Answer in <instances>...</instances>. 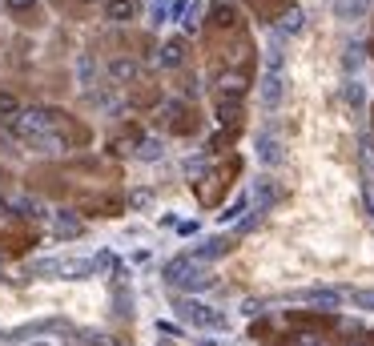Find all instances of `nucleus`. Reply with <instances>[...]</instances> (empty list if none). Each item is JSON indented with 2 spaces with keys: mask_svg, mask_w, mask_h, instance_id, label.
Wrapping results in <instances>:
<instances>
[{
  "mask_svg": "<svg viewBox=\"0 0 374 346\" xmlns=\"http://www.w3.org/2000/svg\"><path fill=\"white\" fill-rule=\"evenodd\" d=\"M161 278L173 286V290H210L213 286V274L206 270L201 262H194L189 254H181V258H169V262L161 266Z\"/></svg>",
  "mask_w": 374,
  "mask_h": 346,
  "instance_id": "f257e3e1",
  "label": "nucleus"
},
{
  "mask_svg": "<svg viewBox=\"0 0 374 346\" xmlns=\"http://www.w3.org/2000/svg\"><path fill=\"white\" fill-rule=\"evenodd\" d=\"M173 310H178L181 322H189V326H201V330H226V314L206 306V302H197V298H173Z\"/></svg>",
  "mask_w": 374,
  "mask_h": 346,
  "instance_id": "f03ea898",
  "label": "nucleus"
},
{
  "mask_svg": "<svg viewBox=\"0 0 374 346\" xmlns=\"http://www.w3.org/2000/svg\"><path fill=\"white\" fill-rule=\"evenodd\" d=\"M97 270V258H36L29 266V274L45 278V274H57V278H85Z\"/></svg>",
  "mask_w": 374,
  "mask_h": 346,
  "instance_id": "7ed1b4c3",
  "label": "nucleus"
},
{
  "mask_svg": "<svg viewBox=\"0 0 374 346\" xmlns=\"http://www.w3.org/2000/svg\"><path fill=\"white\" fill-rule=\"evenodd\" d=\"M13 129H17L24 141H36V137L52 133V113L49 109H20V117L13 121Z\"/></svg>",
  "mask_w": 374,
  "mask_h": 346,
  "instance_id": "20e7f679",
  "label": "nucleus"
},
{
  "mask_svg": "<svg viewBox=\"0 0 374 346\" xmlns=\"http://www.w3.org/2000/svg\"><path fill=\"white\" fill-rule=\"evenodd\" d=\"M254 153H258V161L266 169H278V165L286 161V149H282V137L278 133H258V141H254Z\"/></svg>",
  "mask_w": 374,
  "mask_h": 346,
  "instance_id": "39448f33",
  "label": "nucleus"
},
{
  "mask_svg": "<svg viewBox=\"0 0 374 346\" xmlns=\"http://www.w3.org/2000/svg\"><path fill=\"white\" fill-rule=\"evenodd\" d=\"M258 93H261V105H266V109H278L282 97H286V73H282V69H266Z\"/></svg>",
  "mask_w": 374,
  "mask_h": 346,
  "instance_id": "423d86ee",
  "label": "nucleus"
},
{
  "mask_svg": "<svg viewBox=\"0 0 374 346\" xmlns=\"http://www.w3.org/2000/svg\"><path fill=\"white\" fill-rule=\"evenodd\" d=\"M254 198H258V214H266V210H274L278 201H282V185L261 173L258 182H254Z\"/></svg>",
  "mask_w": 374,
  "mask_h": 346,
  "instance_id": "0eeeda50",
  "label": "nucleus"
},
{
  "mask_svg": "<svg viewBox=\"0 0 374 346\" xmlns=\"http://www.w3.org/2000/svg\"><path fill=\"white\" fill-rule=\"evenodd\" d=\"M52 233L57 238H81V230H85V222L73 210H52Z\"/></svg>",
  "mask_w": 374,
  "mask_h": 346,
  "instance_id": "6e6552de",
  "label": "nucleus"
},
{
  "mask_svg": "<svg viewBox=\"0 0 374 346\" xmlns=\"http://www.w3.org/2000/svg\"><path fill=\"white\" fill-rule=\"evenodd\" d=\"M229 238H206V242H201V246H194L189 250V258H194V262H213V258H222V254H229Z\"/></svg>",
  "mask_w": 374,
  "mask_h": 346,
  "instance_id": "1a4fd4ad",
  "label": "nucleus"
},
{
  "mask_svg": "<svg viewBox=\"0 0 374 346\" xmlns=\"http://www.w3.org/2000/svg\"><path fill=\"white\" fill-rule=\"evenodd\" d=\"M298 302H310V306H326V310H338L342 306V290H326V286H318V290H302V294H294Z\"/></svg>",
  "mask_w": 374,
  "mask_h": 346,
  "instance_id": "9d476101",
  "label": "nucleus"
},
{
  "mask_svg": "<svg viewBox=\"0 0 374 346\" xmlns=\"http://www.w3.org/2000/svg\"><path fill=\"white\" fill-rule=\"evenodd\" d=\"M157 65L161 69H181L185 65V41H178V36L165 41L161 49H157Z\"/></svg>",
  "mask_w": 374,
  "mask_h": 346,
  "instance_id": "9b49d317",
  "label": "nucleus"
},
{
  "mask_svg": "<svg viewBox=\"0 0 374 346\" xmlns=\"http://www.w3.org/2000/svg\"><path fill=\"white\" fill-rule=\"evenodd\" d=\"M133 17H137V0H105V20L129 24Z\"/></svg>",
  "mask_w": 374,
  "mask_h": 346,
  "instance_id": "f8f14e48",
  "label": "nucleus"
},
{
  "mask_svg": "<svg viewBox=\"0 0 374 346\" xmlns=\"http://www.w3.org/2000/svg\"><path fill=\"white\" fill-rule=\"evenodd\" d=\"M217 93H222L226 101H238L245 93V73H233V69L222 73V77H217Z\"/></svg>",
  "mask_w": 374,
  "mask_h": 346,
  "instance_id": "ddd939ff",
  "label": "nucleus"
},
{
  "mask_svg": "<svg viewBox=\"0 0 374 346\" xmlns=\"http://www.w3.org/2000/svg\"><path fill=\"white\" fill-rule=\"evenodd\" d=\"M371 13V0H334V17L338 20H362Z\"/></svg>",
  "mask_w": 374,
  "mask_h": 346,
  "instance_id": "4468645a",
  "label": "nucleus"
},
{
  "mask_svg": "<svg viewBox=\"0 0 374 346\" xmlns=\"http://www.w3.org/2000/svg\"><path fill=\"white\" fill-rule=\"evenodd\" d=\"M109 77H113L117 85H129L133 77H137V61H133V57H117L113 65H109Z\"/></svg>",
  "mask_w": 374,
  "mask_h": 346,
  "instance_id": "2eb2a0df",
  "label": "nucleus"
},
{
  "mask_svg": "<svg viewBox=\"0 0 374 346\" xmlns=\"http://www.w3.org/2000/svg\"><path fill=\"white\" fill-rule=\"evenodd\" d=\"M137 157H141V161H161V157H165V141H161V137H141Z\"/></svg>",
  "mask_w": 374,
  "mask_h": 346,
  "instance_id": "dca6fc26",
  "label": "nucleus"
},
{
  "mask_svg": "<svg viewBox=\"0 0 374 346\" xmlns=\"http://www.w3.org/2000/svg\"><path fill=\"white\" fill-rule=\"evenodd\" d=\"M13 210H20V217H45V201L41 198H13Z\"/></svg>",
  "mask_w": 374,
  "mask_h": 346,
  "instance_id": "f3484780",
  "label": "nucleus"
},
{
  "mask_svg": "<svg viewBox=\"0 0 374 346\" xmlns=\"http://www.w3.org/2000/svg\"><path fill=\"white\" fill-rule=\"evenodd\" d=\"M362 61H366V49H362V45H346V49H342V69H346V73H358Z\"/></svg>",
  "mask_w": 374,
  "mask_h": 346,
  "instance_id": "a211bd4d",
  "label": "nucleus"
},
{
  "mask_svg": "<svg viewBox=\"0 0 374 346\" xmlns=\"http://www.w3.org/2000/svg\"><path fill=\"white\" fill-rule=\"evenodd\" d=\"M342 97H346V105H350V109H362V105H366V89L350 77V81L342 85Z\"/></svg>",
  "mask_w": 374,
  "mask_h": 346,
  "instance_id": "6ab92c4d",
  "label": "nucleus"
},
{
  "mask_svg": "<svg viewBox=\"0 0 374 346\" xmlns=\"http://www.w3.org/2000/svg\"><path fill=\"white\" fill-rule=\"evenodd\" d=\"M245 206H250V198H245V194H242V198H233V201H229L226 210L217 214V217H222V226H233V222H238V217L245 214Z\"/></svg>",
  "mask_w": 374,
  "mask_h": 346,
  "instance_id": "aec40b11",
  "label": "nucleus"
},
{
  "mask_svg": "<svg viewBox=\"0 0 374 346\" xmlns=\"http://www.w3.org/2000/svg\"><path fill=\"white\" fill-rule=\"evenodd\" d=\"M302 29H306V17H302V8H294V13L282 17V33L278 36H294V33H302Z\"/></svg>",
  "mask_w": 374,
  "mask_h": 346,
  "instance_id": "412c9836",
  "label": "nucleus"
},
{
  "mask_svg": "<svg viewBox=\"0 0 374 346\" xmlns=\"http://www.w3.org/2000/svg\"><path fill=\"white\" fill-rule=\"evenodd\" d=\"M0 117H4L8 125H13V121L20 117V101L13 97V93H0Z\"/></svg>",
  "mask_w": 374,
  "mask_h": 346,
  "instance_id": "4be33fe9",
  "label": "nucleus"
},
{
  "mask_svg": "<svg viewBox=\"0 0 374 346\" xmlns=\"http://www.w3.org/2000/svg\"><path fill=\"white\" fill-rule=\"evenodd\" d=\"M93 77H97V65H93V57H77V81L89 89V85H93Z\"/></svg>",
  "mask_w": 374,
  "mask_h": 346,
  "instance_id": "5701e85b",
  "label": "nucleus"
},
{
  "mask_svg": "<svg viewBox=\"0 0 374 346\" xmlns=\"http://www.w3.org/2000/svg\"><path fill=\"white\" fill-rule=\"evenodd\" d=\"M238 117H242L238 101H226V97H222V105H217V121H222V125H233Z\"/></svg>",
  "mask_w": 374,
  "mask_h": 346,
  "instance_id": "b1692460",
  "label": "nucleus"
},
{
  "mask_svg": "<svg viewBox=\"0 0 374 346\" xmlns=\"http://www.w3.org/2000/svg\"><path fill=\"white\" fill-rule=\"evenodd\" d=\"M350 302L358 310H374V290H350Z\"/></svg>",
  "mask_w": 374,
  "mask_h": 346,
  "instance_id": "393cba45",
  "label": "nucleus"
},
{
  "mask_svg": "<svg viewBox=\"0 0 374 346\" xmlns=\"http://www.w3.org/2000/svg\"><path fill=\"white\" fill-rule=\"evenodd\" d=\"M294 346H322V334H314V330H302V334H294Z\"/></svg>",
  "mask_w": 374,
  "mask_h": 346,
  "instance_id": "a878e982",
  "label": "nucleus"
},
{
  "mask_svg": "<svg viewBox=\"0 0 374 346\" xmlns=\"http://www.w3.org/2000/svg\"><path fill=\"white\" fill-rule=\"evenodd\" d=\"M213 20H217V24H233V8H229V4H217V8H213Z\"/></svg>",
  "mask_w": 374,
  "mask_h": 346,
  "instance_id": "bb28decb",
  "label": "nucleus"
},
{
  "mask_svg": "<svg viewBox=\"0 0 374 346\" xmlns=\"http://www.w3.org/2000/svg\"><path fill=\"white\" fill-rule=\"evenodd\" d=\"M129 206H133V210H145V206H149V189H137V194L129 198Z\"/></svg>",
  "mask_w": 374,
  "mask_h": 346,
  "instance_id": "cd10ccee",
  "label": "nucleus"
},
{
  "mask_svg": "<svg viewBox=\"0 0 374 346\" xmlns=\"http://www.w3.org/2000/svg\"><path fill=\"white\" fill-rule=\"evenodd\" d=\"M4 4H8L13 13H29V8H33V0H4Z\"/></svg>",
  "mask_w": 374,
  "mask_h": 346,
  "instance_id": "c85d7f7f",
  "label": "nucleus"
},
{
  "mask_svg": "<svg viewBox=\"0 0 374 346\" xmlns=\"http://www.w3.org/2000/svg\"><path fill=\"white\" fill-rule=\"evenodd\" d=\"M342 346H366V343H342Z\"/></svg>",
  "mask_w": 374,
  "mask_h": 346,
  "instance_id": "c756f323",
  "label": "nucleus"
}]
</instances>
